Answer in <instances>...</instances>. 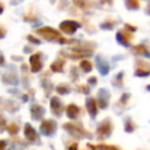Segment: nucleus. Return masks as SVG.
Here are the masks:
<instances>
[{
	"instance_id": "obj_1",
	"label": "nucleus",
	"mask_w": 150,
	"mask_h": 150,
	"mask_svg": "<svg viewBox=\"0 0 150 150\" xmlns=\"http://www.w3.org/2000/svg\"><path fill=\"white\" fill-rule=\"evenodd\" d=\"M36 33L41 36L43 39L48 40V41H54L59 42V43H71V42L75 41V39H67V38L63 37L60 32L57 31L54 28L47 27V26H44V27L37 29Z\"/></svg>"
},
{
	"instance_id": "obj_2",
	"label": "nucleus",
	"mask_w": 150,
	"mask_h": 150,
	"mask_svg": "<svg viewBox=\"0 0 150 150\" xmlns=\"http://www.w3.org/2000/svg\"><path fill=\"white\" fill-rule=\"evenodd\" d=\"M63 129L67 131L72 137L76 139H82V138H92V135L88 131L83 129L80 125L74 122H66L63 125Z\"/></svg>"
},
{
	"instance_id": "obj_3",
	"label": "nucleus",
	"mask_w": 150,
	"mask_h": 150,
	"mask_svg": "<svg viewBox=\"0 0 150 150\" xmlns=\"http://www.w3.org/2000/svg\"><path fill=\"white\" fill-rule=\"evenodd\" d=\"M113 125L110 118H105L100 122L97 129V137L99 140H105L109 138L112 134Z\"/></svg>"
},
{
	"instance_id": "obj_4",
	"label": "nucleus",
	"mask_w": 150,
	"mask_h": 150,
	"mask_svg": "<svg viewBox=\"0 0 150 150\" xmlns=\"http://www.w3.org/2000/svg\"><path fill=\"white\" fill-rule=\"evenodd\" d=\"M57 127H58V125L54 119H45L40 125V132L43 136L50 137L56 133Z\"/></svg>"
},
{
	"instance_id": "obj_5",
	"label": "nucleus",
	"mask_w": 150,
	"mask_h": 150,
	"mask_svg": "<svg viewBox=\"0 0 150 150\" xmlns=\"http://www.w3.org/2000/svg\"><path fill=\"white\" fill-rule=\"evenodd\" d=\"M78 28H80V24L75 21H63L60 24V30L63 33L67 35H72L77 31Z\"/></svg>"
},
{
	"instance_id": "obj_6",
	"label": "nucleus",
	"mask_w": 150,
	"mask_h": 150,
	"mask_svg": "<svg viewBox=\"0 0 150 150\" xmlns=\"http://www.w3.org/2000/svg\"><path fill=\"white\" fill-rule=\"evenodd\" d=\"M133 38V33H131L129 31L125 30V28L121 30H119L116 33V40L119 42L120 44L125 46H129L131 43V40Z\"/></svg>"
},
{
	"instance_id": "obj_7",
	"label": "nucleus",
	"mask_w": 150,
	"mask_h": 150,
	"mask_svg": "<svg viewBox=\"0 0 150 150\" xmlns=\"http://www.w3.org/2000/svg\"><path fill=\"white\" fill-rule=\"evenodd\" d=\"M50 110L56 116H61L64 111V105H63L62 101L58 98V97H52L50 98Z\"/></svg>"
},
{
	"instance_id": "obj_8",
	"label": "nucleus",
	"mask_w": 150,
	"mask_h": 150,
	"mask_svg": "<svg viewBox=\"0 0 150 150\" xmlns=\"http://www.w3.org/2000/svg\"><path fill=\"white\" fill-rule=\"evenodd\" d=\"M98 104L101 109H105L109 104V100H110V93L106 90V88H100L98 92Z\"/></svg>"
},
{
	"instance_id": "obj_9",
	"label": "nucleus",
	"mask_w": 150,
	"mask_h": 150,
	"mask_svg": "<svg viewBox=\"0 0 150 150\" xmlns=\"http://www.w3.org/2000/svg\"><path fill=\"white\" fill-rule=\"evenodd\" d=\"M30 65H31V72H39L42 69L41 54H34L30 57Z\"/></svg>"
},
{
	"instance_id": "obj_10",
	"label": "nucleus",
	"mask_w": 150,
	"mask_h": 150,
	"mask_svg": "<svg viewBox=\"0 0 150 150\" xmlns=\"http://www.w3.org/2000/svg\"><path fill=\"white\" fill-rule=\"evenodd\" d=\"M96 64H97V68L98 70L101 72L102 75H106L108 74L109 70H110V66H109V63L103 58L101 54L97 56L96 58Z\"/></svg>"
},
{
	"instance_id": "obj_11",
	"label": "nucleus",
	"mask_w": 150,
	"mask_h": 150,
	"mask_svg": "<svg viewBox=\"0 0 150 150\" xmlns=\"http://www.w3.org/2000/svg\"><path fill=\"white\" fill-rule=\"evenodd\" d=\"M24 135H25L26 139L30 142H35L38 140V136H37V133H36L35 129L28 122L26 123L25 127H24Z\"/></svg>"
},
{
	"instance_id": "obj_12",
	"label": "nucleus",
	"mask_w": 150,
	"mask_h": 150,
	"mask_svg": "<svg viewBox=\"0 0 150 150\" xmlns=\"http://www.w3.org/2000/svg\"><path fill=\"white\" fill-rule=\"evenodd\" d=\"M44 113H45V109L40 105L33 104L31 106V118L33 120H40L43 117Z\"/></svg>"
},
{
	"instance_id": "obj_13",
	"label": "nucleus",
	"mask_w": 150,
	"mask_h": 150,
	"mask_svg": "<svg viewBox=\"0 0 150 150\" xmlns=\"http://www.w3.org/2000/svg\"><path fill=\"white\" fill-rule=\"evenodd\" d=\"M86 110L90 113L91 117L95 118L97 116V113H98V106H97V102L94 98H88L86 101Z\"/></svg>"
},
{
	"instance_id": "obj_14",
	"label": "nucleus",
	"mask_w": 150,
	"mask_h": 150,
	"mask_svg": "<svg viewBox=\"0 0 150 150\" xmlns=\"http://www.w3.org/2000/svg\"><path fill=\"white\" fill-rule=\"evenodd\" d=\"M79 107L75 104H70L67 106L66 108V113L67 116L69 117L70 119H76L79 114Z\"/></svg>"
},
{
	"instance_id": "obj_15",
	"label": "nucleus",
	"mask_w": 150,
	"mask_h": 150,
	"mask_svg": "<svg viewBox=\"0 0 150 150\" xmlns=\"http://www.w3.org/2000/svg\"><path fill=\"white\" fill-rule=\"evenodd\" d=\"M2 80L4 83L18 84V82H19V78H18L16 73H4Z\"/></svg>"
},
{
	"instance_id": "obj_16",
	"label": "nucleus",
	"mask_w": 150,
	"mask_h": 150,
	"mask_svg": "<svg viewBox=\"0 0 150 150\" xmlns=\"http://www.w3.org/2000/svg\"><path fill=\"white\" fill-rule=\"evenodd\" d=\"M64 64H65L64 59H58L52 64H50V69L54 72H63V70H64Z\"/></svg>"
},
{
	"instance_id": "obj_17",
	"label": "nucleus",
	"mask_w": 150,
	"mask_h": 150,
	"mask_svg": "<svg viewBox=\"0 0 150 150\" xmlns=\"http://www.w3.org/2000/svg\"><path fill=\"white\" fill-rule=\"evenodd\" d=\"M133 52L138 54H140V56L149 57V52H148L147 47H146L144 44H138V45H135L133 47Z\"/></svg>"
},
{
	"instance_id": "obj_18",
	"label": "nucleus",
	"mask_w": 150,
	"mask_h": 150,
	"mask_svg": "<svg viewBox=\"0 0 150 150\" xmlns=\"http://www.w3.org/2000/svg\"><path fill=\"white\" fill-rule=\"evenodd\" d=\"M88 146H90V147H92V148H97V149H99V150H120L118 147H116V146H114V145H105V144H101V145L93 146V145H91V144H88Z\"/></svg>"
},
{
	"instance_id": "obj_19",
	"label": "nucleus",
	"mask_w": 150,
	"mask_h": 150,
	"mask_svg": "<svg viewBox=\"0 0 150 150\" xmlns=\"http://www.w3.org/2000/svg\"><path fill=\"white\" fill-rule=\"evenodd\" d=\"M80 68L84 71V72L88 73L93 70V64L88 60H82L80 62Z\"/></svg>"
},
{
	"instance_id": "obj_20",
	"label": "nucleus",
	"mask_w": 150,
	"mask_h": 150,
	"mask_svg": "<svg viewBox=\"0 0 150 150\" xmlns=\"http://www.w3.org/2000/svg\"><path fill=\"white\" fill-rule=\"evenodd\" d=\"M56 91H57V93L60 94V95H67V94L70 93V88H69L67 84L61 83L56 88Z\"/></svg>"
},
{
	"instance_id": "obj_21",
	"label": "nucleus",
	"mask_w": 150,
	"mask_h": 150,
	"mask_svg": "<svg viewBox=\"0 0 150 150\" xmlns=\"http://www.w3.org/2000/svg\"><path fill=\"white\" fill-rule=\"evenodd\" d=\"M135 127H136L135 122H134L131 118H127V120L125 121V131L127 132V133H133Z\"/></svg>"
},
{
	"instance_id": "obj_22",
	"label": "nucleus",
	"mask_w": 150,
	"mask_h": 150,
	"mask_svg": "<svg viewBox=\"0 0 150 150\" xmlns=\"http://www.w3.org/2000/svg\"><path fill=\"white\" fill-rule=\"evenodd\" d=\"M125 4L129 9H138L140 7V3L137 0H129V1H125Z\"/></svg>"
},
{
	"instance_id": "obj_23",
	"label": "nucleus",
	"mask_w": 150,
	"mask_h": 150,
	"mask_svg": "<svg viewBox=\"0 0 150 150\" xmlns=\"http://www.w3.org/2000/svg\"><path fill=\"white\" fill-rule=\"evenodd\" d=\"M7 131H8V133L11 134V135H16V134H18V132H19V125H17V123H11V125H7Z\"/></svg>"
},
{
	"instance_id": "obj_24",
	"label": "nucleus",
	"mask_w": 150,
	"mask_h": 150,
	"mask_svg": "<svg viewBox=\"0 0 150 150\" xmlns=\"http://www.w3.org/2000/svg\"><path fill=\"white\" fill-rule=\"evenodd\" d=\"M115 25V22L114 21H111V20H108V21L104 22L103 24H101V28L105 30H112L114 28Z\"/></svg>"
},
{
	"instance_id": "obj_25",
	"label": "nucleus",
	"mask_w": 150,
	"mask_h": 150,
	"mask_svg": "<svg viewBox=\"0 0 150 150\" xmlns=\"http://www.w3.org/2000/svg\"><path fill=\"white\" fill-rule=\"evenodd\" d=\"M114 86H122L123 84V73L120 72L116 75V77H115V80H114Z\"/></svg>"
},
{
	"instance_id": "obj_26",
	"label": "nucleus",
	"mask_w": 150,
	"mask_h": 150,
	"mask_svg": "<svg viewBox=\"0 0 150 150\" xmlns=\"http://www.w3.org/2000/svg\"><path fill=\"white\" fill-rule=\"evenodd\" d=\"M71 78H72L73 81L78 79V72L75 67H72V69H71Z\"/></svg>"
},
{
	"instance_id": "obj_27",
	"label": "nucleus",
	"mask_w": 150,
	"mask_h": 150,
	"mask_svg": "<svg viewBox=\"0 0 150 150\" xmlns=\"http://www.w3.org/2000/svg\"><path fill=\"white\" fill-rule=\"evenodd\" d=\"M135 74L137 75V76H148V75H149V71L137 69V70H136V72H135Z\"/></svg>"
},
{
	"instance_id": "obj_28",
	"label": "nucleus",
	"mask_w": 150,
	"mask_h": 150,
	"mask_svg": "<svg viewBox=\"0 0 150 150\" xmlns=\"http://www.w3.org/2000/svg\"><path fill=\"white\" fill-rule=\"evenodd\" d=\"M78 90H80V92L82 93V94H86V95H88V94H90V88H88V86H78Z\"/></svg>"
},
{
	"instance_id": "obj_29",
	"label": "nucleus",
	"mask_w": 150,
	"mask_h": 150,
	"mask_svg": "<svg viewBox=\"0 0 150 150\" xmlns=\"http://www.w3.org/2000/svg\"><path fill=\"white\" fill-rule=\"evenodd\" d=\"M129 96H131V95H129V94H123L122 96H121L120 101H119V102H120L122 105H125V104H127V101H129Z\"/></svg>"
},
{
	"instance_id": "obj_30",
	"label": "nucleus",
	"mask_w": 150,
	"mask_h": 150,
	"mask_svg": "<svg viewBox=\"0 0 150 150\" xmlns=\"http://www.w3.org/2000/svg\"><path fill=\"white\" fill-rule=\"evenodd\" d=\"M28 40H29L30 42H32V43H35V44H40V40L37 39V38H35L33 35H28Z\"/></svg>"
},
{
	"instance_id": "obj_31",
	"label": "nucleus",
	"mask_w": 150,
	"mask_h": 150,
	"mask_svg": "<svg viewBox=\"0 0 150 150\" xmlns=\"http://www.w3.org/2000/svg\"><path fill=\"white\" fill-rule=\"evenodd\" d=\"M97 77L96 76H92V77H90L88 79V84H90V86H95L97 84Z\"/></svg>"
},
{
	"instance_id": "obj_32",
	"label": "nucleus",
	"mask_w": 150,
	"mask_h": 150,
	"mask_svg": "<svg viewBox=\"0 0 150 150\" xmlns=\"http://www.w3.org/2000/svg\"><path fill=\"white\" fill-rule=\"evenodd\" d=\"M125 29L127 30V31H129L131 33H133L134 31H136V30H137V28L134 27V26H131L129 24H125Z\"/></svg>"
},
{
	"instance_id": "obj_33",
	"label": "nucleus",
	"mask_w": 150,
	"mask_h": 150,
	"mask_svg": "<svg viewBox=\"0 0 150 150\" xmlns=\"http://www.w3.org/2000/svg\"><path fill=\"white\" fill-rule=\"evenodd\" d=\"M6 125V120L4 119V117H2V115H0V129L2 127V129H3V127Z\"/></svg>"
},
{
	"instance_id": "obj_34",
	"label": "nucleus",
	"mask_w": 150,
	"mask_h": 150,
	"mask_svg": "<svg viewBox=\"0 0 150 150\" xmlns=\"http://www.w3.org/2000/svg\"><path fill=\"white\" fill-rule=\"evenodd\" d=\"M7 143L6 141H4V140H0V150H4L5 147H6Z\"/></svg>"
},
{
	"instance_id": "obj_35",
	"label": "nucleus",
	"mask_w": 150,
	"mask_h": 150,
	"mask_svg": "<svg viewBox=\"0 0 150 150\" xmlns=\"http://www.w3.org/2000/svg\"><path fill=\"white\" fill-rule=\"evenodd\" d=\"M4 36H5V30L2 27H0V39L4 38Z\"/></svg>"
},
{
	"instance_id": "obj_36",
	"label": "nucleus",
	"mask_w": 150,
	"mask_h": 150,
	"mask_svg": "<svg viewBox=\"0 0 150 150\" xmlns=\"http://www.w3.org/2000/svg\"><path fill=\"white\" fill-rule=\"evenodd\" d=\"M69 150H77V144L74 143L73 145H71L70 148H69Z\"/></svg>"
},
{
	"instance_id": "obj_37",
	"label": "nucleus",
	"mask_w": 150,
	"mask_h": 150,
	"mask_svg": "<svg viewBox=\"0 0 150 150\" xmlns=\"http://www.w3.org/2000/svg\"><path fill=\"white\" fill-rule=\"evenodd\" d=\"M3 13V4L1 2H0V15Z\"/></svg>"
},
{
	"instance_id": "obj_38",
	"label": "nucleus",
	"mask_w": 150,
	"mask_h": 150,
	"mask_svg": "<svg viewBox=\"0 0 150 150\" xmlns=\"http://www.w3.org/2000/svg\"><path fill=\"white\" fill-rule=\"evenodd\" d=\"M4 62V59H3V56L1 54H0V64H2V63Z\"/></svg>"
}]
</instances>
